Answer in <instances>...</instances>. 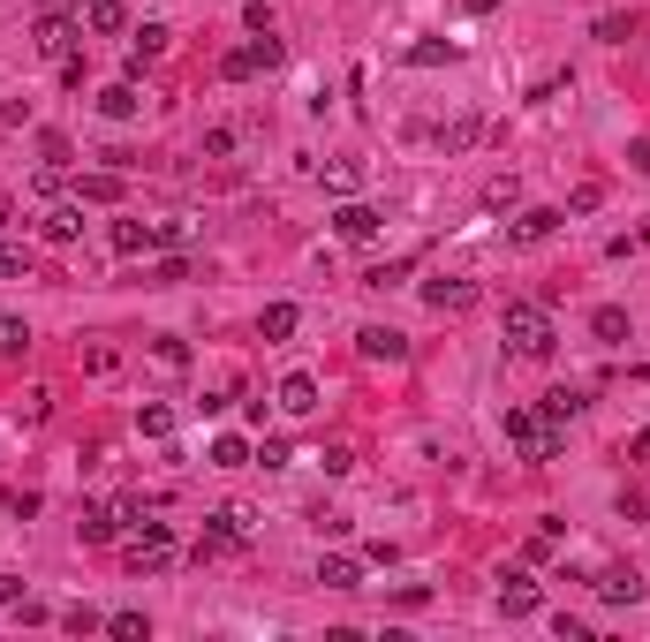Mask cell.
Listing matches in <instances>:
<instances>
[{"mask_svg": "<svg viewBox=\"0 0 650 642\" xmlns=\"http://www.w3.org/2000/svg\"><path fill=\"white\" fill-rule=\"evenodd\" d=\"M61 627H69V635H91V627H106V620L91 605H69V612H61Z\"/></svg>", "mask_w": 650, "mask_h": 642, "instance_id": "35", "label": "cell"}, {"mask_svg": "<svg viewBox=\"0 0 650 642\" xmlns=\"http://www.w3.org/2000/svg\"><path fill=\"white\" fill-rule=\"evenodd\" d=\"M182 280H189V265H182V257H167V265L152 272V288H182Z\"/></svg>", "mask_w": 650, "mask_h": 642, "instance_id": "42", "label": "cell"}, {"mask_svg": "<svg viewBox=\"0 0 650 642\" xmlns=\"http://www.w3.org/2000/svg\"><path fill=\"white\" fill-rule=\"evenodd\" d=\"M23 348H31V325H23V318H0V355H23Z\"/></svg>", "mask_w": 650, "mask_h": 642, "instance_id": "32", "label": "cell"}, {"mask_svg": "<svg viewBox=\"0 0 650 642\" xmlns=\"http://www.w3.org/2000/svg\"><path fill=\"white\" fill-rule=\"evenodd\" d=\"M152 242H159V235H152L144 220H114V250H121V257H144Z\"/></svg>", "mask_w": 650, "mask_h": 642, "instance_id": "21", "label": "cell"}, {"mask_svg": "<svg viewBox=\"0 0 650 642\" xmlns=\"http://www.w3.org/2000/svg\"><path fill=\"white\" fill-rule=\"evenodd\" d=\"M114 363H121V348H106V340H91V348H84V371H91V378H106Z\"/></svg>", "mask_w": 650, "mask_h": 642, "instance_id": "33", "label": "cell"}, {"mask_svg": "<svg viewBox=\"0 0 650 642\" xmlns=\"http://www.w3.org/2000/svg\"><path fill=\"white\" fill-rule=\"evenodd\" d=\"M167 23H144V31H137V46H129V84H137V76H144V68H152L159 61V53H167Z\"/></svg>", "mask_w": 650, "mask_h": 642, "instance_id": "14", "label": "cell"}, {"mask_svg": "<svg viewBox=\"0 0 650 642\" xmlns=\"http://www.w3.org/2000/svg\"><path fill=\"white\" fill-rule=\"evenodd\" d=\"M76 23H84V31H121V23H129V8H121V0H76Z\"/></svg>", "mask_w": 650, "mask_h": 642, "instance_id": "16", "label": "cell"}, {"mask_svg": "<svg viewBox=\"0 0 650 642\" xmlns=\"http://www.w3.org/2000/svg\"><path fill=\"white\" fill-rule=\"evenodd\" d=\"M38 235H46L53 250H69V242L84 235V204H46V212H38Z\"/></svg>", "mask_w": 650, "mask_h": 642, "instance_id": "9", "label": "cell"}, {"mask_svg": "<svg viewBox=\"0 0 650 642\" xmlns=\"http://www.w3.org/2000/svg\"><path fill=\"white\" fill-rule=\"evenodd\" d=\"M401 280H409V265H371L363 272V288H401Z\"/></svg>", "mask_w": 650, "mask_h": 642, "instance_id": "36", "label": "cell"}, {"mask_svg": "<svg viewBox=\"0 0 650 642\" xmlns=\"http://www.w3.org/2000/svg\"><path fill=\"white\" fill-rule=\"evenodd\" d=\"M152 235H159V242H167V250H182V242H189V235H197V227H189V220H159V227H152Z\"/></svg>", "mask_w": 650, "mask_h": 642, "instance_id": "38", "label": "cell"}, {"mask_svg": "<svg viewBox=\"0 0 650 642\" xmlns=\"http://www.w3.org/2000/svg\"><path fill=\"white\" fill-rule=\"evenodd\" d=\"M560 220H567V212H552V204H530V212L507 227V242H514V250H530V242H552V235H560Z\"/></svg>", "mask_w": 650, "mask_h": 642, "instance_id": "8", "label": "cell"}, {"mask_svg": "<svg viewBox=\"0 0 650 642\" xmlns=\"http://www.w3.org/2000/svg\"><path fill=\"white\" fill-rule=\"evenodd\" d=\"M137 431H144V439H174V408L167 401H144L137 408Z\"/></svg>", "mask_w": 650, "mask_h": 642, "instance_id": "24", "label": "cell"}, {"mask_svg": "<svg viewBox=\"0 0 650 642\" xmlns=\"http://www.w3.org/2000/svg\"><path fill=\"white\" fill-rule=\"evenodd\" d=\"M31 121V99H0V129H23Z\"/></svg>", "mask_w": 650, "mask_h": 642, "instance_id": "43", "label": "cell"}, {"mask_svg": "<svg viewBox=\"0 0 650 642\" xmlns=\"http://www.w3.org/2000/svg\"><path fill=\"white\" fill-rule=\"evenodd\" d=\"M643 590H650V582L635 575V567H605V575H598V597H605V605H643Z\"/></svg>", "mask_w": 650, "mask_h": 642, "instance_id": "12", "label": "cell"}, {"mask_svg": "<svg viewBox=\"0 0 650 642\" xmlns=\"http://www.w3.org/2000/svg\"><path fill=\"white\" fill-rule=\"evenodd\" d=\"M265 68H280V38L273 31H257L250 46H235L220 61V76H227V84H250V76H265Z\"/></svg>", "mask_w": 650, "mask_h": 642, "instance_id": "3", "label": "cell"}, {"mask_svg": "<svg viewBox=\"0 0 650 642\" xmlns=\"http://www.w3.org/2000/svg\"><path fill=\"white\" fill-rule=\"evenodd\" d=\"M582 408H590V393H582V386H560V393H545V416H582Z\"/></svg>", "mask_w": 650, "mask_h": 642, "instance_id": "26", "label": "cell"}, {"mask_svg": "<svg viewBox=\"0 0 650 642\" xmlns=\"http://www.w3.org/2000/svg\"><path fill=\"white\" fill-rule=\"evenodd\" d=\"M106 635H121V642H144V635H152V620H144V612H114V620H106Z\"/></svg>", "mask_w": 650, "mask_h": 642, "instance_id": "31", "label": "cell"}, {"mask_svg": "<svg viewBox=\"0 0 650 642\" xmlns=\"http://www.w3.org/2000/svg\"><path fill=\"white\" fill-rule=\"evenodd\" d=\"M514 204H522V182H514V174H492V182H484V212H514Z\"/></svg>", "mask_w": 650, "mask_h": 642, "instance_id": "23", "label": "cell"}, {"mask_svg": "<svg viewBox=\"0 0 650 642\" xmlns=\"http://www.w3.org/2000/svg\"><path fill=\"white\" fill-rule=\"evenodd\" d=\"M8 227H16V197H0V235H8Z\"/></svg>", "mask_w": 650, "mask_h": 642, "instance_id": "48", "label": "cell"}, {"mask_svg": "<svg viewBox=\"0 0 650 642\" xmlns=\"http://www.w3.org/2000/svg\"><path fill=\"white\" fill-rule=\"evenodd\" d=\"M0 605H8V612L23 605V582H16V575H0Z\"/></svg>", "mask_w": 650, "mask_h": 642, "instance_id": "46", "label": "cell"}, {"mask_svg": "<svg viewBox=\"0 0 650 642\" xmlns=\"http://www.w3.org/2000/svg\"><path fill=\"white\" fill-rule=\"evenodd\" d=\"M121 529H129V522H121L114 507H84V522H76V537H84V544H114Z\"/></svg>", "mask_w": 650, "mask_h": 642, "instance_id": "17", "label": "cell"}, {"mask_svg": "<svg viewBox=\"0 0 650 642\" xmlns=\"http://www.w3.org/2000/svg\"><path fill=\"white\" fill-rule=\"evenodd\" d=\"M499 333H507V348L522 355V363H545V355H552V318H545V303H507Z\"/></svg>", "mask_w": 650, "mask_h": 642, "instance_id": "1", "label": "cell"}, {"mask_svg": "<svg viewBox=\"0 0 650 642\" xmlns=\"http://www.w3.org/2000/svg\"><path fill=\"white\" fill-rule=\"evenodd\" d=\"M250 544V507H220L212 514V529L197 537V559H220V552H242Z\"/></svg>", "mask_w": 650, "mask_h": 642, "instance_id": "4", "label": "cell"}, {"mask_svg": "<svg viewBox=\"0 0 650 642\" xmlns=\"http://www.w3.org/2000/svg\"><path fill=\"white\" fill-rule=\"evenodd\" d=\"M628 461H650V431H635V439H628Z\"/></svg>", "mask_w": 650, "mask_h": 642, "instance_id": "47", "label": "cell"}, {"mask_svg": "<svg viewBox=\"0 0 650 642\" xmlns=\"http://www.w3.org/2000/svg\"><path fill=\"white\" fill-rule=\"evenodd\" d=\"M590 333H598L605 348H620V340H628V310H620V303H605L598 318H590Z\"/></svg>", "mask_w": 650, "mask_h": 642, "instance_id": "25", "label": "cell"}, {"mask_svg": "<svg viewBox=\"0 0 650 642\" xmlns=\"http://www.w3.org/2000/svg\"><path fill=\"white\" fill-rule=\"evenodd\" d=\"M152 363H159V371H189V348H182L174 333H159V340H152Z\"/></svg>", "mask_w": 650, "mask_h": 642, "instance_id": "29", "label": "cell"}, {"mask_svg": "<svg viewBox=\"0 0 650 642\" xmlns=\"http://www.w3.org/2000/svg\"><path fill=\"white\" fill-rule=\"evenodd\" d=\"M643 242H650V227H628V235H613V242H605V250H613V257H635V250H643Z\"/></svg>", "mask_w": 650, "mask_h": 642, "instance_id": "40", "label": "cell"}, {"mask_svg": "<svg viewBox=\"0 0 650 642\" xmlns=\"http://www.w3.org/2000/svg\"><path fill=\"white\" fill-rule=\"evenodd\" d=\"M31 250H16V242H0V280H31Z\"/></svg>", "mask_w": 650, "mask_h": 642, "instance_id": "30", "label": "cell"}, {"mask_svg": "<svg viewBox=\"0 0 650 642\" xmlns=\"http://www.w3.org/2000/svg\"><path fill=\"white\" fill-rule=\"evenodd\" d=\"M424 303L439 310V318H462V310L477 303V280H454V272H439V280H424Z\"/></svg>", "mask_w": 650, "mask_h": 642, "instance_id": "5", "label": "cell"}, {"mask_svg": "<svg viewBox=\"0 0 650 642\" xmlns=\"http://www.w3.org/2000/svg\"><path fill=\"white\" fill-rule=\"evenodd\" d=\"M318 182L333 189V197H356V189H363V159H333V167H325Z\"/></svg>", "mask_w": 650, "mask_h": 642, "instance_id": "20", "label": "cell"}, {"mask_svg": "<svg viewBox=\"0 0 650 642\" xmlns=\"http://www.w3.org/2000/svg\"><path fill=\"white\" fill-rule=\"evenodd\" d=\"M333 235H341V242H371V235H378V212H371V204H356V197H348L341 212H333Z\"/></svg>", "mask_w": 650, "mask_h": 642, "instance_id": "13", "label": "cell"}, {"mask_svg": "<svg viewBox=\"0 0 650 642\" xmlns=\"http://www.w3.org/2000/svg\"><path fill=\"white\" fill-rule=\"evenodd\" d=\"M318 469H325V476H348V469H356V454H348V446H325Z\"/></svg>", "mask_w": 650, "mask_h": 642, "instance_id": "37", "label": "cell"}, {"mask_svg": "<svg viewBox=\"0 0 650 642\" xmlns=\"http://www.w3.org/2000/svg\"><path fill=\"white\" fill-rule=\"evenodd\" d=\"M212 469H250V446L227 431V439H212Z\"/></svg>", "mask_w": 650, "mask_h": 642, "instance_id": "28", "label": "cell"}, {"mask_svg": "<svg viewBox=\"0 0 650 642\" xmlns=\"http://www.w3.org/2000/svg\"><path fill=\"white\" fill-rule=\"evenodd\" d=\"M462 8H469V16H492V8H499V0H462Z\"/></svg>", "mask_w": 650, "mask_h": 642, "instance_id": "49", "label": "cell"}, {"mask_svg": "<svg viewBox=\"0 0 650 642\" xmlns=\"http://www.w3.org/2000/svg\"><path fill=\"white\" fill-rule=\"evenodd\" d=\"M537 597H545V590H537V582L522 575V567H514V575H499V612H507V620H530V612H537Z\"/></svg>", "mask_w": 650, "mask_h": 642, "instance_id": "10", "label": "cell"}, {"mask_svg": "<svg viewBox=\"0 0 650 642\" xmlns=\"http://www.w3.org/2000/svg\"><path fill=\"white\" fill-rule=\"evenodd\" d=\"M273 401H280V416H310V408H318V378H310V371H288Z\"/></svg>", "mask_w": 650, "mask_h": 642, "instance_id": "11", "label": "cell"}, {"mask_svg": "<svg viewBox=\"0 0 650 642\" xmlns=\"http://www.w3.org/2000/svg\"><path fill=\"white\" fill-rule=\"evenodd\" d=\"M318 582H325V590H363V559H348V552L318 559Z\"/></svg>", "mask_w": 650, "mask_h": 642, "instance_id": "18", "label": "cell"}, {"mask_svg": "<svg viewBox=\"0 0 650 642\" xmlns=\"http://www.w3.org/2000/svg\"><path fill=\"white\" fill-rule=\"evenodd\" d=\"M121 197V167H106V174H84V204H114Z\"/></svg>", "mask_w": 650, "mask_h": 642, "instance_id": "27", "label": "cell"}, {"mask_svg": "<svg viewBox=\"0 0 650 642\" xmlns=\"http://www.w3.org/2000/svg\"><path fill=\"white\" fill-rule=\"evenodd\" d=\"M137 106H144V99H137V84H129V76L99 91V114H106V121H137Z\"/></svg>", "mask_w": 650, "mask_h": 642, "instance_id": "19", "label": "cell"}, {"mask_svg": "<svg viewBox=\"0 0 650 642\" xmlns=\"http://www.w3.org/2000/svg\"><path fill=\"white\" fill-rule=\"evenodd\" d=\"M76 38H84L76 16H38V53L46 61H76Z\"/></svg>", "mask_w": 650, "mask_h": 642, "instance_id": "6", "label": "cell"}, {"mask_svg": "<svg viewBox=\"0 0 650 642\" xmlns=\"http://www.w3.org/2000/svg\"><path fill=\"white\" fill-rule=\"evenodd\" d=\"M250 461H265V469H288V439H265V446H257Z\"/></svg>", "mask_w": 650, "mask_h": 642, "instance_id": "44", "label": "cell"}, {"mask_svg": "<svg viewBox=\"0 0 650 642\" xmlns=\"http://www.w3.org/2000/svg\"><path fill=\"white\" fill-rule=\"evenodd\" d=\"M46 408H53V393H46V386L23 393V423H46Z\"/></svg>", "mask_w": 650, "mask_h": 642, "instance_id": "39", "label": "cell"}, {"mask_svg": "<svg viewBox=\"0 0 650 642\" xmlns=\"http://www.w3.org/2000/svg\"><path fill=\"white\" fill-rule=\"evenodd\" d=\"M401 61H409V68H439V61H454V38H416Z\"/></svg>", "mask_w": 650, "mask_h": 642, "instance_id": "22", "label": "cell"}, {"mask_svg": "<svg viewBox=\"0 0 650 642\" xmlns=\"http://www.w3.org/2000/svg\"><path fill=\"white\" fill-rule=\"evenodd\" d=\"M628 167H635V174H650V136H635V144H628Z\"/></svg>", "mask_w": 650, "mask_h": 642, "instance_id": "45", "label": "cell"}, {"mask_svg": "<svg viewBox=\"0 0 650 642\" xmlns=\"http://www.w3.org/2000/svg\"><path fill=\"white\" fill-rule=\"evenodd\" d=\"M121 559H129V575H167L174 567V529L167 522H137V537L121 544Z\"/></svg>", "mask_w": 650, "mask_h": 642, "instance_id": "2", "label": "cell"}, {"mask_svg": "<svg viewBox=\"0 0 650 642\" xmlns=\"http://www.w3.org/2000/svg\"><path fill=\"white\" fill-rule=\"evenodd\" d=\"M439 144H446V152H469V144H477V121H454V129H446Z\"/></svg>", "mask_w": 650, "mask_h": 642, "instance_id": "41", "label": "cell"}, {"mask_svg": "<svg viewBox=\"0 0 650 642\" xmlns=\"http://www.w3.org/2000/svg\"><path fill=\"white\" fill-rule=\"evenodd\" d=\"M295 325H303V310H295V303H265L257 340H265V348H280V340H295Z\"/></svg>", "mask_w": 650, "mask_h": 642, "instance_id": "15", "label": "cell"}, {"mask_svg": "<svg viewBox=\"0 0 650 642\" xmlns=\"http://www.w3.org/2000/svg\"><path fill=\"white\" fill-rule=\"evenodd\" d=\"M628 31H635V16H598V38H605V46H628Z\"/></svg>", "mask_w": 650, "mask_h": 642, "instance_id": "34", "label": "cell"}, {"mask_svg": "<svg viewBox=\"0 0 650 642\" xmlns=\"http://www.w3.org/2000/svg\"><path fill=\"white\" fill-rule=\"evenodd\" d=\"M356 348H363V363H409V333H394V325H363Z\"/></svg>", "mask_w": 650, "mask_h": 642, "instance_id": "7", "label": "cell"}]
</instances>
